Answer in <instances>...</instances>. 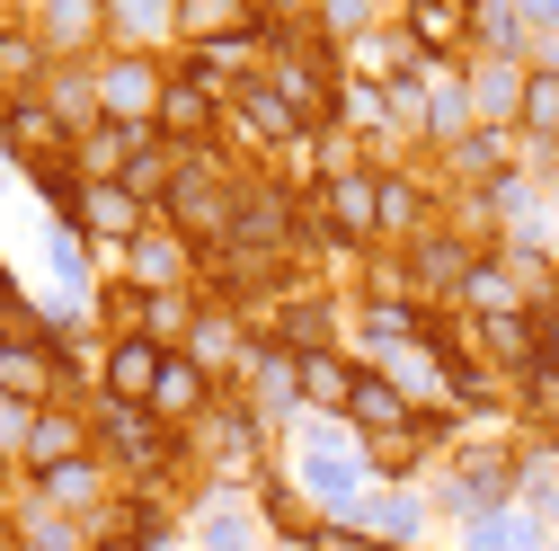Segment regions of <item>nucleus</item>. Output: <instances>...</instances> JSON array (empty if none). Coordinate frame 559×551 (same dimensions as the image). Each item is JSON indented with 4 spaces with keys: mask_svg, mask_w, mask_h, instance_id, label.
Returning a JSON list of instances; mask_svg holds the SVG:
<instances>
[{
    "mask_svg": "<svg viewBox=\"0 0 559 551\" xmlns=\"http://www.w3.org/2000/svg\"><path fill=\"white\" fill-rule=\"evenodd\" d=\"M258 10L249 0H178V36L187 45H223V36H249Z\"/></svg>",
    "mask_w": 559,
    "mask_h": 551,
    "instance_id": "14",
    "label": "nucleus"
},
{
    "mask_svg": "<svg viewBox=\"0 0 559 551\" xmlns=\"http://www.w3.org/2000/svg\"><path fill=\"white\" fill-rule=\"evenodd\" d=\"M0 471H10V462H0Z\"/></svg>",
    "mask_w": 559,
    "mask_h": 551,
    "instance_id": "25",
    "label": "nucleus"
},
{
    "mask_svg": "<svg viewBox=\"0 0 559 551\" xmlns=\"http://www.w3.org/2000/svg\"><path fill=\"white\" fill-rule=\"evenodd\" d=\"M400 27L427 45V54H462L471 36V10H453V0H417V10H400Z\"/></svg>",
    "mask_w": 559,
    "mask_h": 551,
    "instance_id": "16",
    "label": "nucleus"
},
{
    "mask_svg": "<svg viewBox=\"0 0 559 551\" xmlns=\"http://www.w3.org/2000/svg\"><path fill=\"white\" fill-rule=\"evenodd\" d=\"M98 454L124 462V471H178L187 445L152 419V409H124V400H98Z\"/></svg>",
    "mask_w": 559,
    "mask_h": 551,
    "instance_id": "1",
    "label": "nucleus"
},
{
    "mask_svg": "<svg viewBox=\"0 0 559 551\" xmlns=\"http://www.w3.org/2000/svg\"><path fill=\"white\" fill-rule=\"evenodd\" d=\"M36 499H45V507H90V516H98V507H116V499H107V462H98V454H90V462H72V471H53V480H36Z\"/></svg>",
    "mask_w": 559,
    "mask_h": 551,
    "instance_id": "15",
    "label": "nucleus"
},
{
    "mask_svg": "<svg viewBox=\"0 0 559 551\" xmlns=\"http://www.w3.org/2000/svg\"><path fill=\"white\" fill-rule=\"evenodd\" d=\"M0 143H10L19 161H36V169H53V161H72V152H81V133L62 125L45 98H0Z\"/></svg>",
    "mask_w": 559,
    "mask_h": 551,
    "instance_id": "5",
    "label": "nucleus"
},
{
    "mask_svg": "<svg viewBox=\"0 0 559 551\" xmlns=\"http://www.w3.org/2000/svg\"><path fill=\"white\" fill-rule=\"evenodd\" d=\"M346 419H356V436H373V445H400V436H417V409H408V391L391 383V374H356V400H346Z\"/></svg>",
    "mask_w": 559,
    "mask_h": 551,
    "instance_id": "7",
    "label": "nucleus"
},
{
    "mask_svg": "<svg viewBox=\"0 0 559 551\" xmlns=\"http://www.w3.org/2000/svg\"><path fill=\"white\" fill-rule=\"evenodd\" d=\"M27 72H45V36L0 27V90H10V81H27Z\"/></svg>",
    "mask_w": 559,
    "mask_h": 551,
    "instance_id": "19",
    "label": "nucleus"
},
{
    "mask_svg": "<svg viewBox=\"0 0 559 551\" xmlns=\"http://www.w3.org/2000/svg\"><path fill=\"white\" fill-rule=\"evenodd\" d=\"M36 19H45V45H81L98 10H36Z\"/></svg>",
    "mask_w": 559,
    "mask_h": 551,
    "instance_id": "22",
    "label": "nucleus"
},
{
    "mask_svg": "<svg viewBox=\"0 0 559 551\" xmlns=\"http://www.w3.org/2000/svg\"><path fill=\"white\" fill-rule=\"evenodd\" d=\"M160 98H169V81L152 72V62H107V72H98V107H107L116 125L160 116Z\"/></svg>",
    "mask_w": 559,
    "mask_h": 551,
    "instance_id": "10",
    "label": "nucleus"
},
{
    "mask_svg": "<svg viewBox=\"0 0 559 551\" xmlns=\"http://www.w3.org/2000/svg\"><path fill=\"white\" fill-rule=\"evenodd\" d=\"M223 400V383L204 374L195 356H169V374H160V391H152V419L169 427V419H204V409Z\"/></svg>",
    "mask_w": 559,
    "mask_h": 551,
    "instance_id": "12",
    "label": "nucleus"
},
{
    "mask_svg": "<svg viewBox=\"0 0 559 551\" xmlns=\"http://www.w3.org/2000/svg\"><path fill=\"white\" fill-rule=\"evenodd\" d=\"M400 276H408V285L417 294H462L471 285V276H479V249L462 241V232H427V241H408V258H400Z\"/></svg>",
    "mask_w": 559,
    "mask_h": 551,
    "instance_id": "6",
    "label": "nucleus"
},
{
    "mask_svg": "<svg viewBox=\"0 0 559 551\" xmlns=\"http://www.w3.org/2000/svg\"><path fill=\"white\" fill-rule=\"evenodd\" d=\"M356 374H365V365H346V356H302V400L346 409V400H356Z\"/></svg>",
    "mask_w": 559,
    "mask_h": 551,
    "instance_id": "18",
    "label": "nucleus"
},
{
    "mask_svg": "<svg viewBox=\"0 0 559 551\" xmlns=\"http://www.w3.org/2000/svg\"><path fill=\"white\" fill-rule=\"evenodd\" d=\"M320 223H329L337 249H365L382 232V169H337L329 196H320Z\"/></svg>",
    "mask_w": 559,
    "mask_h": 551,
    "instance_id": "3",
    "label": "nucleus"
},
{
    "mask_svg": "<svg viewBox=\"0 0 559 551\" xmlns=\"http://www.w3.org/2000/svg\"><path fill=\"white\" fill-rule=\"evenodd\" d=\"M550 348H559V312H550Z\"/></svg>",
    "mask_w": 559,
    "mask_h": 551,
    "instance_id": "24",
    "label": "nucleus"
},
{
    "mask_svg": "<svg viewBox=\"0 0 559 551\" xmlns=\"http://www.w3.org/2000/svg\"><path fill=\"white\" fill-rule=\"evenodd\" d=\"M72 223H81V232H98V241H116V249H133V241L152 232V204L133 196V187H90Z\"/></svg>",
    "mask_w": 559,
    "mask_h": 551,
    "instance_id": "9",
    "label": "nucleus"
},
{
    "mask_svg": "<svg viewBox=\"0 0 559 551\" xmlns=\"http://www.w3.org/2000/svg\"><path fill=\"white\" fill-rule=\"evenodd\" d=\"M524 125L542 133V143L559 133V72H533V81H524Z\"/></svg>",
    "mask_w": 559,
    "mask_h": 551,
    "instance_id": "20",
    "label": "nucleus"
},
{
    "mask_svg": "<svg viewBox=\"0 0 559 551\" xmlns=\"http://www.w3.org/2000/svg\"><path fill=\"white\" fill-rule=\"evenodd\" d=\"M90 454H98V427L81 419V409H36V419H27V445H19V462H27L36 480L72 471V462H90Z\"/></svg>",
    "mask_w": 559,
    "mask_h": 551,
    "instance_id": "4",
    "label": "nucleus"
},
{
    "mask_svg": "<svg viewBox=\"0 0 559 551\" xmlns=\"http://www.w3.org/2000/svg\"><path fill=\"white\" fill-rule=\"evenodd\" d=\"M498 161H507V133H471V143H453L462 178H498Z\"/></svg>",
    "mask_w": 559,
    "mask_h": 551,
    "instance_id": "21",
    "label": "nucleus"
},
{
    "mask_svg": "<svg viewBox=\"0 0 559 551\" xmlns=\"http://www.w3.org/2000/svg\"><path fill=\"white\" fill-rule=\"evenodd\" d=\"M10 534H19V551H90V525H72V516H62V507H45V499H36Z\"/></svg>",
    "mask_w": 559,
    "mask_h": 551,
    "instance_id": "17",
    "label": "nucleus"
},
{
    "mask_svg": "<svg viewBox=\"0 0 559 551\" xmlns=\"http://www.w3.org/2000/svg\"><path fill=\"white\" fill-rule=\"evenodd\" d=\"M160 374H169V348H152V338H116L98 383H107V400H124V409H152Z\"/></svg>",
    "mask_w": 559,
    "mask_h": 551,
    "instance_id": "8",
    "label": "nucleus"
},
{
    "mask_svg": "<svg viewBox=\"0 0 559 551\" xmlns=\"http://www.w3.org/2000/svg\"><path fill=\"white\" fill-rule=\"evenodd\" d=\"M124 258H133V285H143V294H169V285H187V267H195L204 249H195V241H178V232H143Z\"/></svg>",
    "mask_w": 559,
    "mask_h": 551,
    "instance_id": "11",
    "label": "nucleus"
},
{
    "mask_svg": "<svg viewBox=\"0 0 559 551\" xmlns=\"http://www.w3.org/2000/svg\"><path fill=\"white\" fill-rule=\"evenodd\" d=\"M515 90H524V81H507V72H488V81H479V107H488V116H507V107L524 116V98H515Z\"/></svg>",
    "mask_w": 559,
    "mask_h": 551,
    "instance_id": "23",
    "label": "nucleus"
},
{
    "mask_svg": "<svg viewBox=\"0 0 559 551\" xmlns=\"http://www.w3.org/2000/svg\"><path fill=\"white\" fill-rule=\"evenodd\" d=\"M62 374H72V365H62L45 338L0 329V400H19L27 419H36V409H62Z\"/></svg>",
    "mask_w": 559,
    "mask_h": 551,
    "instance_id": "2",
    "label": "nucleus"
},
{
    "mask_svg": "<svg viewBox=\"0 0 559 551\" xmlns=\"http://www.w3.org/2000/svg\"><path fill=\"white\" fill-rule=\"evenodd\" d=\"M231 125H240V133H258V143H294V133H302V116L275 98L266 81H231Z\"/></svg>",
    "mask_w": 559,
    "mask_h": 551,
    "instance_id": "13",
    "label": "nucleus"
}]
</instances>
